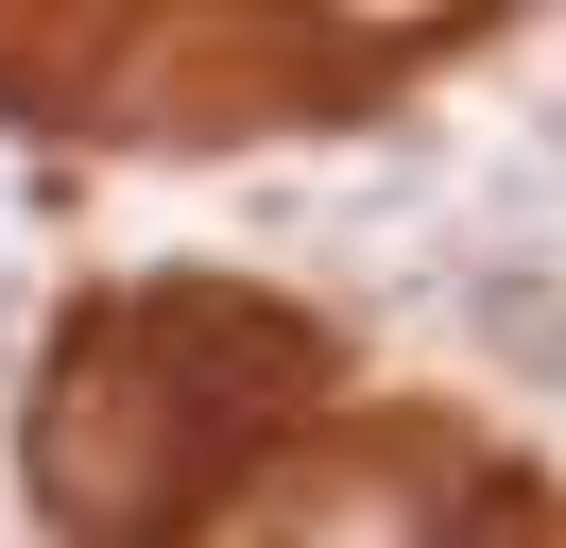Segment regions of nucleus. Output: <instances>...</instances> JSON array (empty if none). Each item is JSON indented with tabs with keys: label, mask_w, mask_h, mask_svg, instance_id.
Segmentation results:
<instances>
[{
	"label": "nucleus",
	"mask_w": 566,
	"mask_h": 548,
	"mask_svg": "<svg viewBox=\"0 0 566 548\" xmlns=\"http://www.w3.org/2000/svg\"><path fill=\"white\" fill-rule=\"evenodd\" d=\"M207 479H223V411H207V377H189V342L155 326H86L70 360H52V394H35V497L70 514V531H104V548H155V531H189L207 514Z\"/></svg>",
	"instance_id": "nucleus-1"
},
{
	"label": "nucleus",
	"mask_w": 566,
	"mask_h": 548,
	"mask_svg": "<svg viewBox=\"0 0 566 548\" xmlns=\"http://www.w3.org/2000/svg\"><path fill=\"white\" fill-rule=\"evenodd\" d=\"M463 342H481L497 377H532V394H566V274H515V257H481L463 274Z\"/></svg>",
	"instance_id": "nucleus-2"
},
{
	"label": "nucleus",
	"mask_w": 566,
	"mask_h": 548,
	"mask_svg": "<svg viewBox=\"0 0 566 548\" xmlns=\"http://www.w3.org/2000/svg\"><path fill=\"white\" fill-rule=\"evenodd\" d=\"M275 548H429V514L395 497V479H360V497H326V514H292Z\"/></svg>",
	"instance_id": "nucleus-3"
}]
</instances>
